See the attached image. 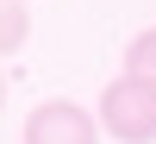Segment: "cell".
<instances>
[{"instance_id": "cell-1", "label": "cell", "mask_w": 156, "mask_h": 144, "mask_svg": "<svg viewBox=\"0 0 156 144\" xmlns=\"http://www.w3.org/2000/svg\"><path fill=\"white\" fill-rule=\"evenodd\" d=\"M100 125L119 144H156V88L137 75H119L100 94Z\"/></svg>"}, {"instance_id": "cell-2", "label": "cell", "mask_w": 156, "mask_h": 144, "mask_svg": "<svg viewBox=\"0 0 156 144\" xmlns=\"http://www.w3.org/2000/svg\"><path fill=\"white\" fill-rule=\"evenodd\" d=\"M100 113L75 107V100H37L31 113H25V132L19 144H100Z\"/></svg>"}, {"instance_id": "cell-3", "label": "cell", "mask_w": 156, "mask_h": 144, "mask_svg": "<svg viewBox=\"0 0 156 144\" xmlns=\"http://www.w3.org/2000/svg\"><path fill=\"white\" fill-rule=\"evenodd\" d=\"M25 38H31V6L25 0H0V57L25 50Z\"/></svg>"}, {"instance_id": "cell-4", "label": "cell", "mask_w": 156, "mask_h": 144, "mask_svg": "<svg viewBox=\"0 0 156 144\" xmlns=\"http://www.w3.org/2000/svg\"><path fill=\"white\" fill-rule=\"evenodd\" d=\"M125 75H137V82L156 88V25H144V31L125 44Z\"/></svg>"}, {"instance_id": "cell-5", "label": "cell", "mask_w": 156, "mask_h": 144, "mask_svg": "<svg viewBox=\"0 0 156 144\" xmlns=\"http://www.w3.org/2000/svg\"><path fill=\"white\" fill-rule=\"evenodd\" d=\"M0 107H6V75H0Z\"/></svg>"}]
</instances>
